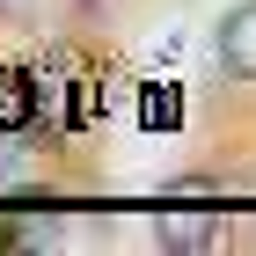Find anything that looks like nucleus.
<instances>
[{
    "instance_id": "obj_2",
    "label": "nucleus",
    "mask_w": 256,
    "mask_h": 256,
    "mask_svg": "<svg viewBox=\"0 0 256 256\" xmlns=\"http://www.w3.org/2000/svg\"><path fill=\"white\" fill-rule=\"evenodd\" d=\"M220 66L234 80H256V0L227 8V22H220Z\"/></svg>"
},
{
    "instance_id": "obj_1",
    "label": "nucleus",
    "mask_w": 256,
    "mask_h": 256,
    "mask_svg": "<svg viewBox=\"0 0 256 256\" xmlns=\"http://www.w3.org/2000/svg\"><path fill=\"white\" fill-rule=\"evenodd\" d=\"M44 110V74L37 66H0V139H22Z\"/></svg>"
},
{
    "instance_id": "obj_3",
    "label": "nucleus",
    "mask_w": 256,
    "mask_h": 256,
    "mask_svg": "<svg viewBox=\"0 0 256 256\" xmlns=\"http://www.w3.org/2000/svg\"><path fill=\"white\" fill-rule=\"evenodd\" d=\"M139 124H146V132H176L183 124V88L176 80H146V88H139Z\"/></svg>"
}]
</instances>
